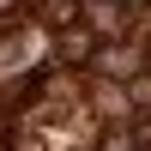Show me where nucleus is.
<instances>
[{
	"label": "nucleus",
	"mask_w": 151,
	"mask_h": 151,
	"mask_svg": "<svg viewBox=\"0 0 151 151\" xmlns=\"http://www.w3.org/2000/svg\"><path fill=\"white\" fill-rule=\"evenodd\" d=\"M79 24L91 36H103V42H115V36L127 30V6H121V0H79Z\"/></svg>",
	"instance_id": "obj_1"
},
{
	"label": "nucleus",
	"mask_w": 151,
	"mask_h": 151,
	"mask_svg": "<svg viewBox=\"0 0 151 151\" xmlns=\"http://www.w3.org/2000/svg\"><path fill=\"white\" fill-rule=\"evenodd\" d=\"M36 18L55 24V30H67V24H79V0H36Z\"/></svg>",
	"instance_id": "obj_4"
},
{
	"label": "nucleus",
	"mask_w": 151,
	"mask_h": 151,
	"mask_svg": "<svg viewBox=\"0 0 151 151\" xmlns=\"http://www.w3.org/2000/svg\"><path fill=\"white\" fill-rule=\"evenodd\" d=\"M139 48H121V42H97V55H91V67L97 73H115V79H127V73H139Z\"/></svg>",
	"instance_id": "obj_3"
},
{
	"label": "nucleus",
	"mask_w": 151,
	"mask_h": 151,
	"mask_svg": "<svg viewBox=\"0 0 151 151\" xmlns=\"http://www.w3.org/2000/svg\"><path fill=\"white\" fill-rule=\"evenodd\" d=\"M97 42H103V36H91L85 24H67V30H60V42H55V60H67V67H91Z\"/></svg>",
	"instance_id": "obj_2"
},
{
	"label": "nucleus",
	"mask_w": 151,
	"mask_h": 151,
	"mask_svg": "<svg viewBox=\"0 0 151 151\" xmlns=\"http://www.w3.org/2000/svg\"><path fill=\"white\" fill-rule=\"evenodd\" d=\"M97 151H139V139H133V127H103L97 133Z\"/></svg>",
	"instance_id": "obj_5"
}]
</instances>
